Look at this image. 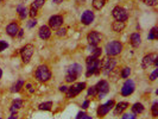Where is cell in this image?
I'll return each instance as SVG.
<instances>
[{"label": "cell", "instance_id": "cell-1", "mask_svg": "<svg viewBox=\"0 0 158 119\" xmlns=\"http://www.w3.org/2000/svg\"><path fill=\"white\" fill-rule=\"evenodd\" d=\"M86 64H87L86 76L100 74V72H101V60L100 59H95L93 56H88L87 60H86Z\"/></svg>", "mask_w": 158, "mask_h": 119}, {"label": "cell", "instance_id": "cell-2", "mask_svg": "<svg viewBox=\"0 0 158 119\" xmlns=\"http://www.w3.org/2000/svg\"><path fill=\"white\" fill-rule=\"evenodd\" d=\"M34 76L40 82H48L51 79V72H50V69H49L48 66L40 64V66L37 67L36 73H34Z\"/></svg>", "mask_w": 158, "mask_h": 119}, {"label": "cell", "instance_id": "cell-3", "mask_svg": "<svg viewBox=\"0 0 158 119\" xmlns=\"http://www.w3.org/2000/svg\"><path fill=\"white\" fill-rule=\"evenodd\" d=\"M115 67H117V60L113 56H107L103 60H101V69L105 75L112 74V72L115 69Z\"/></svg>", "mask_w": 158, "mask_h": 119}, {"label": "cell", "instance_id": "cell-4", "mask_svg": "<svg viewBox=\"0 0 158 119\" xmlns=\"http://www.w3.org/2000/svg\"><path fill=\"white\" fill-rule=\"evenodd\" d=\"M105 50L107 53L108 56H117L123 51V44L119 41H111L106 44Z\"/></svg>", "mask_w": 158, "mask_h": 119}, {"label": "cell", "instance_id": "cell-5", "mask_svg": "<svg viewBox=\"0 0 158 119\" xmlns=\"http://www.w3.org/2000/svg\"><path fill=\"white\" fill-rule=\"evenodd\" d=\"M85 88H86V84L85 82H77V84L71 85L70 87H68V90L65 92L67 99H71V98L76 96L77 94H80Z\"/></svg>", "mask_w": 158, "mask_h": 119}, {"label": "cell", "instance_id": "cell-6", "mask_svg": "<svg viewBox=\"0 0 158 119\" xmlns=\"http://www.w3.org/2000/svg\"><path fill=\"white\" fill-rule=\"evenodd\" d=\"M112 16L118 22H126L127 19H128L127 11L124 7H121V6H115L113 8V11H112Z\"/></svg>", "mask_w": 158, "mask_h": 119}, {"label": "cell", "instance_id": "cell-7", "mask_svg": "<svg viewBox=\"0 0 158 119\" xmlns=\"http://www.w3.org/2000/svg\"><path fill=\"white\" fill-rule=\"evenodd\" d=\"M34 53V47L32 44H26L20 50V56H22V61L23 63H29L31 60L32 55Z\"/></svg>", "mask_w": 158, "mask_h": 119}, {"label": "cell", "instance_id": "cell-8", "mask_svg": "<svg viewBox=\"0 0 158 119\" xmlns=\"http://www.w3.org/2000/svg\"><path fill=\"white\" fill-rule=\"evenodd\" d=\"M114 105H115V102H114V100H108L106 104H102V105H100L99 107H97V111H96V113H97V117H100V118H102V117H105L113 107H114Z\"/></svg>", "mask_w": 158, "mask_h": 119}, {"label": "cell", "instance_id": "cell-9", "mask_svg": "<svg viewBox=\"0 0 158 119\" xmlns=\"http://www.w3.org/2000/svg\"><path fill=\"white\" fill-rule=\"evenodd\" d=\"M96 87V90H97V98L99 99H102L107 93H108V90H109V85H108V82L106 81V80H101V81H99L97 82V85L95 86Z\"/></svg>", "mask_w": 158, "mask_h": 119}, {"label": "cell", "instance_id": "cell-10", "mask_svg": "<svg viewBox=\"0 0 158 119\" xmlns=\"http://www.w3.org/2000/svg\"><path fill=\"white\" fill-rule=\"evenodd\" d=\"M62 25H63V17L62 16L56 14V16L50 17V19H49V28L50 29L58 30Z\"/></svg>", "mask_w": 158, "mask_h": 119}, {"label": "cell", "instance_id": "cell-11", "mask_svg": "<svg viewBox=\"0 0 158 119\" xmlns=\"http://www.w3.org/2000/svg\"><path fill=\"white\" fill-rule=\"evenodd\" d=\"M102 39V35L97 31H91L88 35H87V41H88V44L91 45H97Z\"/></svg>", "mask_w": 158, "mask_h": 119}, {"label": "cell", "instance_id": "cell-12", "mask_svg": "<svg viewBox=\"0 0 158 119\" xmlns=\"http://www.w3.org/2000/svg\"><path fill=\"white\" fill-rule=\"evenodd\" d=\"M157 57H158V55L156 53H151V54H149V55H145L144 59L142 60V68H143V69H148L150 66L154 64L155 60L157 59Z\"/></svg>", "mask_w": 158, "mask_h": 119}, {"label": "cell", "instance_id": "cell-13", "mask_svg": "<svg viewBox=\"0 0 158 119\" xmlns=\"http://www.w3.org/2000/svg\"><path fill=\"white\" fill-rule=\"evenodd\" d=\"M134 88H136L134 82L132 80H126L125 84L123 85V88H121V95H124V96L131 95L134 92Z\"/></svg>", "mask_w": 158, "mask_h": 119}, {"label": "cell", "instance_id": "cell-14", "mask_svg": "<svg viewBox=\"0 0 158 119\" xmlns=\"http://www.w3.org/2000/svg\"><path fill=\"white\" fill-rule=\"evenodd\" d=\"M94 18H95L94 12H92L91 10H86V11L82 13V16H81V23H82L83 25H89V24L93 23Z\"/></svg>", "mask_w": 158, "mask_h": 119}, {"label": "cell", "instance_id": "cell-15", "mask_svg": "<svg viewBox=\"0 0 158 119\" xmlns=\"http://www.w3.org/2000/svg\"><path fill=\"white\" fill-rule=\"evenodd\" d=\"M18 31H19V26L16 22H12L6 26V33L11 37H16L18 35Z\"/></svg>", "mask_w": 158, "mask_h": 119}, {"label": "cell", "instance_id": "cell-16", "mask_svg": "<svg viewBox=\"0 0 158 119\" xmlns=\"http://www.w3.org/2000/svg\"><path fill=\"white\" fill-rule=\"evenodd\" d=\"M38 35L42 39H49L50 36H51V29L48 26V25H43L39 28V31H38Z\"/></svg>", "mask_w": 158, "mask_h": 119}, {"label": "cell", "instance_id": "cell-17", "mask_svg": "<svg viewBox=\"0 0 158 119\" xmlns=\"http://www.w3.org/2000/svg\"><path fill=\"white\" fill-rule=\"evenodd\" d=\"M68 74H73L75 76H80L82 74V67L79 64V63H74L71 64L69 68H68Z\"/></svg>", "mask_w": 158, "mask_h": 119}, {"label": "cell", "instance_id": "cell-18", "mask_svg": "<svg viewBox=\"0 0 158 119\" xmlns=\"http://www.w3.org/2000/svg\"><path fill=\"white\" fill-rule=\"evenodd\" d=\"M130 107V104L125 102V101H121V102H118L115 106H114V113L115 114H123V112L127 110Z\"/></svg>", "mask_w": 158, "mask_h": 119}, {"label": "cell", "instance_id": "cell-19", "mask_svg": "<svg viewBox=\"0 0 158 119\" xmlns=\"http://www.w3.org/2000/svg\"><path fill=\"white\" fill-rule=\"evenodd\" d=\"M130 43H131V45H132V47H134V48L139 47V45H140V43H142L140 35H139V33H137V32L132 33V35L130 36Z\"/></svg>", "mask_w": 158, "mask_h": 119}, {"label": "cell", "instance_id": "cell-20", "mask_svg": "<svg viewBox=\"0 0 158 119\" xmlns=\"http://www.w3.org/2000/svg\"><path fill=\"white\" fill-rule=\"evenodd\" d=\"M23 105H24V101L23 100H20V99H17V100H14L13 102H12V105H11V113H17V111L19 110V108H22L23 107Z\"/></svg>", "mask_w": 158, "mask_h": 119}, {"label": "cell", "instance_id": "cell-21", "mask_svg": "<svg viewBox=\"0 0 158 119\" xmlns=\"http://www.w3.org/2000/svg\"><path fill=\"white\" fill-rule=\"evenodd\" d=\"M131 110H132V113H133V114H140V113L144 112L145 108H144V105H143V104H140V102H136V104L132 105Z\"/></svg>", "mask_w": 158, "mask_h": 119}, {"label": "cell", "instance_id": "cell-22", "mask_svg": "<svg viewBox=\"0 0 158 119\" xmlns=\"http://www.w3.org/2000/svg\"><path fill=\"white\" fill-rule=\"evenodd\" d=\"M17 12H18L20 19H25V18L28 17V14H29V13H28V8H26L24 5H18Z\"/></svg>", "mask_w": 158, "mask_h": 119}, {"label": "cell", "instance_id": "cell-23", "mask_svg": "<svg viewBox=\"0 0 158 119\" xmlns=\"http://www.w3.org/2000/svg\"><path fill=\"white\" fill-rule=\"evenodd\" d=\"M125 26H126L125 22H118V20H115L112 24V29H113V31H115V32H121L123 30L125 29Z\"/></svg>", "mask_w": 158, "mask_h": 119}, {"label": "cell", "instance_id": "cell-24", "mask_svg": "<svg viewBox=\"0 0 158 119\" xmlns=\"http://www.w3.org/2000/svg\"><path fill=\"white\" fill-rule=\"evenodd\" d=\"M23 86H24V80H18L14 85H12L11 92H12V93H18L20 89L23 88Z\"/></svg>", "mask_w": 158, "mask_h": 119}, {"label": "cell", "instance_id": "cell-25", "mask_svg": "<svg viewBox=\"0 0 158 119\" xmlns=\"http://www.w3.org/2000/svg\"><path fill=\"white\" fill-rule=\"evenodd\" d=\"M51 107H52V102H51V101L42 102V104L38 106V108H39L40 111H50V110H51Z\"/></svg>", "mask_w": 158, "mask_h": 119}, {"label": "cell", "instance_id": "cell-26", "mask_svg": "<svg viewBox=\"0 0 158 119\" xmlns=\"http://www.w3.org/2000/svg\"><path fill=\"white\" fill-rule=\"evenodd\" d=\"M106 1L107 0H93V7L95 10H101L105 6Z\"/></svg>", "mask_w": 158, "mask_h": 119}, {"label": "cell", "instance_id": "cell-27", "mask_svg": "<svg viewBox=\"0 0 158 119\" xmlns=\"http://www.w3.org/2000/svg\"><path fill=\"white\" fill-rule=\"evenodd\" d=\"M148 38H149V39H151V41H154V39H158V29L156 28V26L151 29L150 33H149V36H148Z\"/></svg>", "mask_w": 158, "mask_h": 119}, {"label": "cell", "instance_id": "cell-28", "mask_svg": "<svg viewBox=\"0 0 158 119\" xmlns=\"http://www.w3.org/2000/svg\"><path fill=\"white\" fill-rule=\"evenodd\" d=\"M44 2H45V0H34V1L31 4V7L32 8L38 10V8H40V7L44 5Z\"/></svg>", "mask_w": 158, "mask_h": 119}, {"label": "cell", "instance_id": "cell-29", "mask_svg": "<svg viewBox=\"0 0 158 119\" xmlns=\"http://www.w3.org/2000/svg\"><path fill=\"white\" fill-rule=\"evenodd\" d=\"M130 74H131V68H130V67H125V68H123L120 76H121L123 79H127V78L130 76Z\"/></svg>", "mask_w": 158, "mask_h": 119}, {"label": "cell", "instance_id": "cell-30", "mask_svg": "<svg viewBox=\"0 0 158 119\" xmlns=\"http://www.w3.org/2000/svg\"><path fill=\"white\" fill-rule=\"evenodd\" d=\"M151 112H152V116H154V117H158V102L157 101H155V102L152 104Z\"/></svg>", "mask_w": 158, "mask_h": 119}, {"label": "cell", "instance_id": "cell-31", "mask_svg": "<svg viewBox=\"0 0 158 119\" xmlns=\"http://www.w3.org/2000/svg\"><path fill=\"white\" fill-rule=\"evenodd\" d=\"M87 93H88V95H89V96H96V94H97L96 87H95V86H92V87H89Z\"/></svg>", "mask_w": 158, "mask_h": 119}, {"label": "cell", "instance_id": "cell-32", "mask_svg": "<svg viewBox=\"0 0 158 119\" xmlns=\"http://www.w3.org/2000/svg\"><path fill=\"white\" fill-rule=\"evenodd\" d=\"M101 53H102L101 48H96L94 51L92 53V55H91V56H93V57H95V59H99V57L101 56Z\"/></svg>", "mask_w": 158, "mask_h": 119}, {"label": "cell", "instance_id": "cell-33", "mask_svg": "<svg viewBox=\"0 0 158 119\" xmlns=\"http://www.w3.org/2000/svg\"><path fill=\"white\" fill-rule=\"evenodd\" d=\"M76 79H77V76H75V75H73V74H68V73H67V76H65V81H67V82H74Z\"/></svg>", "mask_w": 158, "mask_h": 119}, {"label": "cell", "instance_id": "cell-34", "mask_svg": "<svg viewBox=\"0 0 158 119\" xmlns=\"http://www.w3.org/2000/svg\"><path fill=\"white\" fill-rule=\"evenodd\" d=\"M75 119H92V117H89V116L86 114L85 112H79Z\"/></svg>", "mask_w": 158, "mask_h": 119}, {"label": "cell", "instance_id": "cell-35", "mask_svg": "<svg viewBox=\"0 0 158 119\" xmlns=\"http://www.w3.org/2000/svg\"><path fill=\"white\" fill-rule=\"evenodd\" d=\"M143 2L148 6H156L158 4V0H143Z\"/></svg>", "mask_w": 158, "mask_h": 119}, {"label": "cell", "instance_id": "cell-36", "mask_svg": "<svg viewBox=\"0 0 158 119\" xmlns=\"http://www.w3.org/2000/svg\"><path fill=\"white\" fill-rule=\"evenodd\" d=\"M56 35H57L58 37H63V36L67 35V29H65V28H63V29H61V28H60V29L57 30Z\"/></svg>", "mask_w": 158, "mask_h": 119}, {"label": "cell", "instance_id": "cell-37", "mask_svg": "<svg viewBox=\"0 0 158 119\" xmlns=\"http://www.w3.org/2000/svg\"><path fill=\"white\" fill-rule=\"evenodd\" d=\"M121 119H137V117L133 113H125V114H123Z\"/></svg>", "mask_w": 158, "mask_h": 119}, {"label": "cell", "instance_id": "cell-38", "mask_svg": "<svg viewBox=\"0 0 158 119\" xmlns=\"http://www.w3.org/2000/svg\"><path fill=\"white\" fill-rule=\"evenodd\" d=\"M157 76H158V69L156 68V69L154 70V73L150 75V80H151V81H155V80L157 79Z\"/></svg>", "mask_w": 158, "mask_h": 119}, {"label": "cell", "instance_id": "cell-39", "mask_svg": "<svg viewBox=\"0 0 158 119\" xmlns=\"http://www.w3.org/2000/svg\"><path fill=\"white\" fill-rule=\"evenodd\" d=\"M8 47V44L5 42V41H0V51H4L6 50V48Z\"/></svg>", "mask_w": 158, "mask_h": 119}, {"label": "cell", "instance_id": "cell-40", "mask_svg": "<svg viewBox=\"0 0 158 119\" xmlns=\"http://www.w3.org/2000/svg\"><path fill=\"white\" fill-rule=\"evenodd\" d=\"M36 24H37V20L32 18L31 20H29V22H28V28H29V29H31V28H33V26H36Z\"/></svg>", "mask_w": 158, "mask_h": 119}, {"label": "cell", "instance_id": "cell-41", "mask_svg": "<svg viewBox=\"0 0 158 119\" xmlns=\"http://www.w3.org/2000/svg\"><path fill=\"white\" fill-rule=\"evenodd\" d=\"M29 16L31 17V18H34L36 16H37V10L36 8H30V12H29Z\"/></svg>", "mask_w": 158, "mask_h": 119}, {"label": "cell", "instance_id": "cell-42", "mask_svg": "<svg viewBox=\"0 0 158 119\" xmlns=\"http://www.w3.org/2000/svg\"><path fill=\"white\" fill-rule=\"evenodd\" d=\"M88 106H89V100H85V102L82 104V108L86 110V108H88Z\"/></svg>", "mask_w": 158, "mask_h": 119}, {"label": "cell", "instance_id": "cell-43", "mask_svg": "<svg viewBox=\"0 0 158 119\" xmlns=\"http://www.w3.org/2000/svg\"><path fill=\"white\" fill-rule=\"evenodd\" d=\"M95 49H96V45H91V44L88 45V50H89L91 53H93Z\"/></svg>", "mask_w": 158, "mask_h": 119}, {"label": "cell", "instance_id": "cell-44", "mask_svg": "<svg viewBox=\"0 0 158 119\" xmlns=\"http://www.w3.org/2000/svg\"><path fill=\"white\" fill-rule=\"evenodd\" d=\"M60 90H61V92H64V93H65V92H67V90H68V87H67V86H61V87H60Z\"/></svg>", "mask_w": 158, "mask_h": 119}, {"label": "cell", "instance_id": "cell-45", "mask_svg": "<svg viewBox=\"0 0 158 119\" xmlns=\"http://www.w3.org/2000/svg\"><path fill=\"white\" fill-rule=\"evenodd\" d=\"M23 35H24V30L19 29V31H18V36H19V38H22V37H23Z\"/></svg>", "mask_w": 158, "mask_h": 119}, {"label": "cell", "instance_id": "cell-46", "mask_svg": "<svg viewBox=\"0 0 158 119\" xmlns=\"http://www.w3.org/2000/svg\"><path fill=\"white\" fill-rule=\"evenodd\" d=\"M26 87L29 88V90H30V93H32V92L34 90V89L32 88V85H31V84H28V85H26Z\"/></svg>", "mask_w": 158, "mask_h": 119}, {"label": "cell", "instance_id": "cell-47", "mask_svg": "<svg viewBox=\"0 0 158 119\" xmlns=\"http://www.w3.org/2000/svg\"><path fill=\"white\" fill-rule=\"evenodd\" d=\"M8 119H17V113H12L11 117H10Z\"/></svg>", "mask_w": 158, "mask_h": 119}, {"label": "cell", "instance_id": "cell-48", "mask_svg": "<svg viewBox=\"0 0 158 119\" xmlns=\"http://www.w3.org/2000/svg\"><path fill=\"white\" fill-rule=\"evenodd\" d=\"M62 1H63V0H54V2H55V4H61Z\"/></svg>", "mask_w": 158, "mask_h": 119}, {"label": "cell", "instance_id": "cell-49", "mask_svg": "<svg viewBox=\"0 0 158 119\" xmlns=\"http://www.w3.org/2000/svg\"><path fill=\"white\" fill-rule=\"evenodd\" d=\"M1 76H2V70L0 69V79H1Z\"/></svg>", "mask_w": 158, "mask_h": 119}, {"label": "cell", "instance_id": "cell-50", "mask_svg": "<svg viewBox=\"0 0 158 119\" xmlns=\"http://www.w3.org/2000/svg\"><path fill=\"white\" fill-rule=\"evenodd\" d=\"M77 1H79V2H81V0H77ZM85 1H86V0H82V2H85Z\"/></svg>", "mask_w": 158, "mask_h": 119}, {"label": "cell", "instance_id": "cell-51", "mask_svg": "<svg viewBox=\"0 0 158 119\" xmlns=\"http://www.w3.org/2000/svg\"><path fill=\"white\" fill-rule=\"evenodd\" d=\"M2 1H4V0H0V4H1V2H2Z\"/></svg>", "mask_w": 158, "mask_h": 119}, {"label": "cell", "instance_id": "cell-52", "mask_svg": "<svg viewBox=\"0 0 158 119\" xmlns=\"http://www.w3.org/2000/svg\"><path fill=\"white\" fill-rule=\"evenodd\" d=\"M22 1H25V0H22Z\"/></svg>", "mask_w": 158, "mask_h": 119}, {"label": "cell", "instance_id": "cell-53", "mask_svg": "<svg viewBox=\"0 0 158 119\" xmlns=\"http://www.w3.org/2000/svg\"><path fill=\"white\" fill-rule=\"evenodd\" d=\"M0 119H1V118H0Z\"/></svg>", "mask_w": 158, "mask_h": 119}]
</instances>
